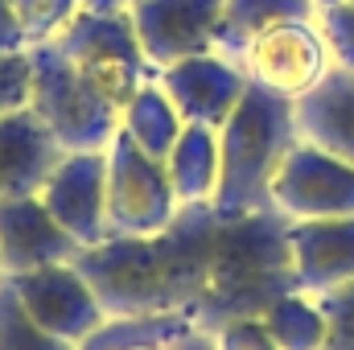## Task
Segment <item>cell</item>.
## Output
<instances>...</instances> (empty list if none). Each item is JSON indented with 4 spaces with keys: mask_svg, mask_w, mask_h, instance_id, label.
Masks as SVG:
<instances>
[{
    "mask_svg": "<svg viewBox=\"0 0 354 350\" xmlns=\"http://www.w3.org/2000/svg\"><path fill=\"white\" fill-rule=\"evenodd\" d=\"M214 350H280L268 334L264 317H235L214 330Z\"/></svg>",
    "mask_w": 354,
    "mask_h": 350,
    "instance_id": "484cf974",
    "label": "cell"
},
{
    "mask_svg": "<svg viewBox=\"0 0 354 350\" xmlns=\"http://www.w3.org/2000/svg\"><path fill=\"white\" fill-rule=\"evenodd\" d=\"M54 46L71 58V66L99 91L115 111H124V103L145 87L149 79H157V71L145 58V46L136 37L132 12H91L83 8L58 37Z\"/></svg>",
    "mask_w": 354,
    "mask_h": 350,
    "instance_id": "277c9868",
    "label": "cell"
},
{
    "mask_svg": "<svg viewBox=\"0 0 354 350\" xmlns=\"http://www.w3.org/2000/svg\"><path fill=\"white\" fill-rule=\"evenodd\" d=\"M66 157L62 140L33 107H17L0 116V198L41 194L46 177Z\"/></svg>",
    "mask_w": 354,
    "mask_h": 350,
    "instance_id": "4fadbf2b",
    "label": "cell"
},
{
    "mask_svg": "<svg viewBox=\"0 0 354 350\" xmlns=\"http://www.w3.org/2000/svg\"><path fill=\"white\" fill-rule=\"evenodd\" d=\"M297 107V132L301 140L342 157L354 165V71H330Z\"/></svg>",
    "mask_w": 354,
    "mask_h": 350,
    "instance_id": "9a60e30c",
    "label": "cell"
},
{
    "mask_svg": "<svg viewBox=\"0 0 354 350\" xmlns=\"http://www.w3.org/2000/svg\"><path fill=\"white\" fill-rule=\"evenodd\" d=\"M29 107V50L0 54V116Z\"/></svg>",
    "mask_w": 354,
    "mask_h": 350,
    "instance_id": "d4e9b609",
    "label": "cell"
},
{
    "mask_svg": "<svg viewBox=\"0 0 354 350\" xmlns=\"http://www.w3.org/2000/svg\"><path fill=\"white\" fill-rule=\"evenodd\" d=\"M301 140L292 99L248 83L239 107L218 128V190L214 206L231 214L268 210L272 206V177L288 149Z\"/></svg>",
    "mask_w": 354,
    "mask_h": 350,
    "instance_id": "7a4b0ae2",
    "label": "cell"
},
{
    "mask_svg": "<svg viewBox=\"0 0 354 350\" xmlns=\"http://www.w3.org/2000/svg\"><path fill=\"white\" fill-rule=\"evenodd\" d=\"M181 210L165 161L145 157L124 132L107 145V239L157 235Z\"/></svg>",
    "mask_w": 354,
    "mask_h": 350,
    "instance_id": "5b68a950",
    "label": "cell"
},
{
    "mask_svg": "<svg viewBox=\"0 0 354 350\" xmlns=\"http://www.w3.org/2000/svg\"><path fill=\"white\" fill-rule=\"evenodd\" d=\"M79 239L62 231V223L46 210L37 194L0 198V272L21 276L46 264H71L79 256Z\"/></svg>",
    "mask_w": 354,
    "mask_h": 350,
    "instance_id": "7c38bea8",
    "label": "cell"
},
{
    "mask_svg": "<svg viewBox=\"0 0 354 350\" xmlns=\"http://www.w3.org/2000/svg\"><path fill=\"white\" fill-rule=\"evenodd\" d=\"M317 29L330 46V58L338 71H354V0L317 8Z\"/></svg>",
    "mask_w": 354,
    "mask_h": 350,
    "instance_id": "cb8c5ba5",
    "label": "cell"
},
{
    "mask_svg": "<svg viewBox=\"0 0 354 350\" xmlns=\"http://www.w3.org/2000/svg\"><path fill=\"white\" fill-rule=\"evenodd\" d=\"M136 0H83V8L91 12H128Z\"/></svg>",
    "mask_w": 354,
    "mask_h": 350,
    "instance_id": "83f0119b",
    "label": "cell"
},
{
    "mask_svg": "<svg viewBox=\"0 0 354 350\" xmlns=\"http://www.w3.org/2000/svg\"><path fill=\"white\" fill-rule=\"evenodd\" d=\"M181 128H185V120H181V111L174 107V99L165 95V87L157 79H149L120 111V132L153 161H165L174 153Z\"/></svg>",
    "mask_w": 354,
    "mask_h": 350,
    "instance_id": "ac0fdd59",
    "label": "cell"
},
{
    "mask_svg": "<svg viewBox=\"0 0 354 350\" xmlns=\"http://www.w3.org/2000/svg\"><path fill=\"white\" fill-rule=\"evenodd\" d=\"M29 107L50 124L66 153H103L120 132V111L46 42L29 46Z\"/></svg>",
    "mask_w": 354,
    "mask_h": 350,
    "instance_id": "3957f363",
    "label": "cell"
},
{
    "mask_svg": "<svg viewBox=\"0 0 354 350\" xmlns=\"http://www.w3.org/2000/svg\"><path fill=\"white\" fill-rule=\"evenodd\" d=\"M12 293L21 297V305L29 309V317L37 326H46L50 334L83 347L91 334L107 322V309L99 305L95 288L87 284V276L71 264H46L21 276H8Z\"/></svg>",
    "mask_w": 354,
    "mask_h": 350,
    "instance_id": "ba28073f",
    "label": "cell"
},
{
    "mask_svg": "<svg viewBox=\"0 0 354 350\" xmlns=\"http://www.w3.org/2000/svg\"><path fill=\"white\" fill-rule=\"evenodd\" d=\"M317 8H330V4H342V0H313Z\"/></svg>",
    "mask_w": 354,
    "mask_h": 350,
    "instance_id": "f1b7e54d",
    "label": "cell"
},
{
    "mask_svg": "<svg viewBox=\"0 0 354 350\" xmlns=\"http://www.w3.org/2000/svg\"><path fill=\"white\" fill-rule=\"evenodd\" d=\"M0 350H79L75 342L50 334L29 317L21 297L12 293L8 276H0Z\"/></svg>",
    "mask_w": 354,
    "mask_h": 350,
    "instance_id": "44dd1931",
    "label": "cell"
},
{
    "mask_svg": "<svg viewBox=\"0 0 354 350\" xmlns=\"http://www.w3.org/2000/svg\"><path fill=\"white\" fill-rule=\"evenodd\" d=\"M46 210L62 223L79 248L107 239V149L103 153H66L58 169L46 177L41 194Z\"/></svg>",
    "mask_w": 354,
    "mask_h": 350,
    "instance_id": "30bf717a",
    "label": "cell"
},
{
    "mask_svg": "<svg viewBox=\"0 0 354 350\" xmlns=\"http://www.w3.org/2000/svg\"><path fill=\"white\" fill-rule=\"evenodd\" d=\"M75 268L107 317L181 313L210 334L235 317H260L297 288L288 219L276 206L231 214L214 202H189L157 235L83 248Z\"/></svg>",
    "mask_w": 354,
    "mask_h": 350,
    "instance_id": "6da1fadb",
    "label": "cell"
},
{
    "mask_svg": "<svg viewBox=\"0 0 354 350\" xmlns=\"http://www.w3.org/2000/svg\"><path fill=\"white\" fill-rule=\"evenodd\" d=\"M165 174L177 190V202H214L218 190V132L202 124H185L174 153L165 157Z\"/></svg>",
    "mask_w": 354,
    "mask_h": 350,
    "instance_id": "d6986e66",
    "label": "cell"
},
{
    "mask_svg": "<svg viewBox=\"0 0 354 350\" xmlns=\"http://www.w3.org/2000/svg\"><path fill=\"white\" fill-rule=\"evenodd\" d=\"M157 83L174 99L185 124H202V128H223L231 120V111L239 107L248 75L239 71V62L223 58V54H194L185 62H174L165 71H157Z\"/></svg>",
    "mask_w": 354,
    "mask_h": 350,
    "instance_id": "8fae6325",
    "label": "cell"
},
{
    "mask_svg": "<svg viewBox=\"0 0 354 350\" xmlns=\"http://www.w3.org/2000/svg\"><path fill=\"white\" fill-rule=\"evenodd\" d=\"M239 71L248 75V83L297 103L334 71V58L313 17V21H284L260 33L239 54Z\"/></svg>",
    "mask_w": 354,
    "mask_h": 350,
    "instance_id": "8992f818",
    "label": "cell"
},
{
    "mask_svg": "<svg viewBox=\"0 0 354 350\" xmlns=\"http://www.w3.org/2000/svg\"><path fill=\"white\" fill-rule=\"evenodd\" d=\"M21 50H29V42L17 21V8L12 0H0V54H21Z\"/></svg>",
    "mask_w": 354,
    "mask_h": 350,
    "instance_id": "4316f807",
    "label": "cell"
},
{
    "mask_svg": "<svg viewBox=\"0 0 354 350\" xmlns=\"http://www.w3.org/2000/svg\"><path fill=\"white\" fill-rule=\"evenodd\" d=\"M288 252H292L297 288L309 297L354 280V214L288 219Z\"/></svg>",
    "mask_w": 354,
    "mask_h": 350,
    "instance_id": "5bb4252c",
    "label": "cell"
},
{
    "mask_svg": "<svg viewBox=\"0 0 354 350\" xmlns=\"http://www.w3.org/2000/svg\"><path fill=\"white\" fill-rule=\"evenodd\" d=\"M79 350H214V334L181 313L107 317Z\"/></svg>",
    "mask_w": 354,
    "mask_h": 350,
    "instance_id": "2e32d148",
    "label": "cell"
},
{
    "mask_svg": "<svg viewBox=\"0 0 354 350\" xmlns=\"http://www.w3.org/2000/svg\"><path fill=\"white\" fill-rule=\"evenodd\" d=\"M322 317H326V342L322 350H354V280L317 293Z\"/></svg>",
    "mask_w": 354,
    "mask_h": 350,
    "instance_id": "603a6c76",
    "label": "cell"
},
{
    "mask_svg": "<svg viewBox=\"0 0 354 350\" xmlns=\"http://www.w3.org/2000/svg\"><path fill=\"white\" fill-rule=\"evenodd\" d=\"M317 4L313 0H223L218 29H214V54L239 62V54L268 29L284 21H313Z\"/></svg>",
    "mask_w": 354,
    "mask_h": 350,
    "instance_id": "e0dca14e",
    "label": "cell"
},
{
    "mask_svg": "<svg viewBox=\"0 0 354 350\" xmlns=\"http://www.w3.org/2000/svg\"><path fill=\"white\" fill-rule=\"evenodd\" d=\"M272 206L284 219H346L354 214V165L297 140L272 177Z\"/></svg>",
    "mask_w": 354,
    "mask_h": 350,
    "instance_id": "52a82bcc",
    "label": "cell"
},
{
    "mask_svg": "<svg viewBox=\"0 0 354 350\" xmlns=\"http://www.w3.org/2000/svg\"><path fill=\"white\" fill-rule=\"evenodd\" d=\"M128 12L153 71H165L194 54H214L223 0H136Z\"/></svg>",
    "mask_w": 354,
    "mask_h": 350,
    "instance_id": "9c48e42d",
    "label": "cell"
},
{
    "mask_svg": "<svg viewBox=\"0 0 354 350\" xmlns=\"http://www.w3.org/2000/svg\"><path fill=\"white\" fill-rule=\"evenodd\" d=\"M12 8H17V21L25 29V42L46 46L83 12V0H12Z\"/></svg>",
    "mask_w": 354,
    "mask_h": 350,
    "instance_id": "7402d4cb",
    "label": "cell"
},
{
    "mask_svg": "<svg viewBox=\"0 0 354 350\" xmlns=\"http://www.w3.org/2000/svg\"><path fill=\"white\" fill-rule=\"evenodd\" d=\"M260 317H264L268 334L276 338L280 350H322V342H326L322 305H317V297H309L301 288L276 297Z\"/></svg>",
    "mask_w": 354,
    "mask_h": 350,
    "instance_id": "ffe728a7",
    "label": "cell"
}]
</instances>
